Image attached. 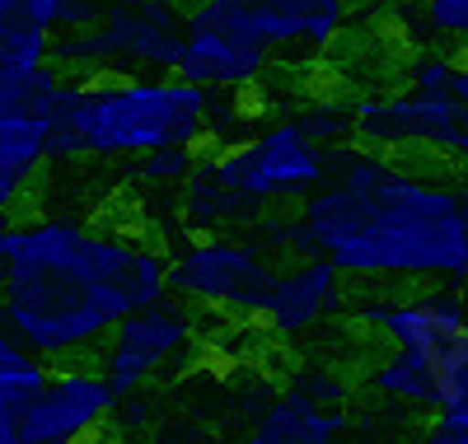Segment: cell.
<instances>
[{"label":"cell","instance_id":"obj_1","mask_svg":"<svg viewBox=\"0 0 468 444\" xmlns=\"http://www.w3.org/2000/svg\"><path fill=\"white\" fill-rule=\"evenodd\" d=\"M10 337L48 365H75L94 355L122 322L90 262V225L70 216H43L15 225L10 267L0 276Z\"/></svg>","mask_w":468,"mask_h":444},{"label":"cell","instance_id":"obj_2","mask_svg":"<svg viewBox=\"0 0 468 444\" xmlns=\"http://www.w3.org/2000/svg\"><path fill=\"white\" fill-rule=\"evenodd\" d=\"M211 94L169 75H66L52 127L66 132L80 154L94 159H141L150 150L197 145L207 136Z\"/></svg>","mask_w":468,"mask_h":444},{"label":"cell","instance_id":"obj_3","mask_svg":"<svg viewBox=\"0 0 468 444\" xmlns=\"http://www.w3.org/2000/svg\"><path fill=\"white\" fill-rule=\"evenodd\" d=\"M337 276L356 280H445L468 286V220H399V225H370L324 253Z\"/></svg>","mask_w":468,"mask_h":444},{"label":"cell","instance_id":"obj_4","mask_svg":"<svg viewBox=\"0 0 468 444\" xmlns=\"http://www.w3.org/2000/svg\"><path fill=\"white\" fill-rule=\"evenodd\" d=\"M183 43L178 0L108 5L90 33H52V66L66 75H122V70H174Z\"/></svg>","mask_w":468,"mask_h":444},{"label":"cell","instance_id":"obj_5","mask_svg":"<svg viewBox=\"0 0 468 444\" xmlns=\"http://www.w3.org/2000/svg\"><path fill=\"white\" fill-rule=\"evenodd\" d=\"M328 150L314 145L295 122H271L253 141L229 145L207 169L220 192L239 196L244 206H267V201H304L328 178Z\"/></svg>","mask_w":468,"mask_h":444},{"label":"cell","instance_id":"obj_6","mask_svg":"<svg viewBox=\"0 0 468 444\" xmlns=\"http://www.w3.org/2000/svg\"><path fill=\"white\" fill-rule=\"evenodd\" d=\"M271 262L253 238H192L169 262V291L202 309H225L234 318L253 322L267 291H271Z\"/></svg>","mask_w":468,"mask_h":444},{"label":"cell","instance_id":"obj_7","mask_svg":"<svg viewBox=\"0 0 468 444\" xmlns=\"http://www.w3.org/2000/svg\"><path fill=\"white\" fill-rule=\"evenodd\" d=\"M351 136L375 154L426 150L450 164H468V112L445 94H384L351 103Z\"/></svg>","mask_w":468,"mask_h":444},{"label":"cell","instance_id":"obj_8","mask_svg":"<svg viewBox=\"0 0 468 444\" xmlns=\"http://www.w3.org/2000/svg\"><path fill=\"white\" fill-rule=\"evenodd\" d=\"M192 337H197L192 313L178 300H154V304L127 313L108 333V342L99 346V375L117 397L136 393L165 365H174V360L192 346Z\"/></svg>","mask_w":468,"mask_h":444},{"label":"cell","instance_id":"obj_9","mask_svg":"<svg viewBox=\"0 0 468 444\" xmlns=\"http://www.w3.org/2000/svg\"><path fill=\"white\" fill-rule=\"evenodd\" d=\"M117 393L103 384L94 365H61L48 375L43 393L28 402V412L19 417L15 444H90L112 412Z\"/></svg>","mask_w":468,"mask_h":444},{"label":"cell","instance_id":"obj_10","mask_svg":"<svg viewBox=\"0 0 468 444\" xmlns=\"http://www.w3.org/2000/svg\"><path fill=\"white\" fill-rule=\"evenodd\" d=\"M356 322L384 333L403 355H417L431 365V355H441L468 328V295L459 286H450V291L412 295L399 304H366V309H356Z\"/></svg>","mask_w":468,"mask_h":444},{"label":"cell","instance_id":"obj_11","mask_svg":"<svg viewBox=\"0 0 468 444\" xmlns=\"http://www.w3.org/2000/svg\"><path fill=\"white\" fill-rule=\"evenodd\" d=\"M337 280L342 276L328 258H304L291 271H277L262 309H258V322L271 337H304L309 328H319L324 318H333L342 309Z\"/></svg>","mask_w":468,"mask_h":444},{"label":"cell","instance_id":"obj_12","mask_svg":"<svg viewBox=\"0 0 468 444\" xmlns=\"http://www.w3.org/2000/svg\"><path fill=\"white\" fill-rule=\"evenodd\" d=\"M271 52L258 48H239V43H225L216 33H197V28H183V43H178V61L169 75L187 79L207 94H234V90H249L253 79L267 70Z\"/></svg>","mask_w":468,"mask_h":444},{"label":"cell","instance_id":"obj_13","mask_svg":"<svg viewBox=\"0 0 468 444\" xmlns=\"http://www.w3.org/2000/svg\"><path fill=\"white\" fill-rule=\"evenodd\" d=\"M346 426L351 421L342 407H319L300 393H282L258 412L253 430L239 444H337Z\"/></svg>","mask_w":468,"mask_h":444},{"label":"cell","instance_id":"obj_14","mask_svg":"<svg viewBox=\"0 0 468 444\" xmlns=\"http://www.w3.org/2000/svg\"><path fill=\"white\" fill-rule=\"evenodd\" d=\"M267 52L277 48H328L346 28V0H253Z\"/></svg>","mask_w":468,"mask_h":444},{"label":"cell","instance_id":"obj_15","mask_svg":"<svg viewBox=\"0 0 468 444\" xmlns=\"http://www.w3.org/2000/svg\"><path fill=\"white\" fill-rule=\"evenodd\" d=\"M43 164H48V122L0 112V211L19 206Z\"/></svg>","mask_w":468,"mask_h":444},{"label":"cell","instance_id":"obj_16","mask_svg":"<svg viewBox=\"0 0 468 444\" xmlns=\"http://www.w3.org/2000/svg\"><path fill=\"white\" fill-rule=\"evenodd\" d=\"M48 360H37L28 346H19L10 333L0 337V444H15L19 417L28 412V402L43 393L48 384Z\"/></svg>","mask_w":468,"mask_h":444},{"label":"cell","instance_id":"obj_17","mask_svg":"<svg viewBox=\"0 0 468 444\" xmlns=\"http://www.w3.org/2000/svg\"><path fill=\"white\" fill-rule=\"evenodd\" d=\"M183 28L216 33V37H225V43L267 52V33H262V19H258L253 0H192V5L183 10Z\"/></svg>","mask_w":468,"mask_h":444},{"label":"cell","instance_id":"obj_18","mask_svg":"<svg viewBox=\"0 0 468 444\" xmlns=\"http://www.w3.org/2000/svg\"><path fill=\"white\" fill-rule=\"evenodd\" d=\"M253 216H258L253 206H244L239 196H229V192L216 187L207 159H197V169L183 178V220H187V229L211 234V229H220L229 220H253Z\"/></svg>","mask_w":468,"mask_h":444},{"label":"cell","instance_id":"obj_19","mask_svg":"<svg viewBox=\"0 0 468 444\" xmlns=\"http://www.w3.org/2000/svg\"><path fill=\"white\" fill-rule=\"evenodd\" d=\"M370 384L379 397H394V402H408V407H426L436 412V388H431V365L417 355H388L370 370Z\"/></svg>","mask_w":468,"mask_h":444},{"label":"cell","instance_id":"obj_20","mask_svg":"<svg viewBox=\"0 0 468 444\" xmlns=\"http://www.w3.org/2000/svg\"><path fill=\"white\" fill-rule=\"evenodd\" d=\"M52 61V33L19 15V0H0V70H28Z\"/></svg>","mask_w":468,"mask_h":444},{"label":"cell","instance_id":"obj_21","mask_svg":"<svg viewBox=\"0 0 468 444\" xmlns=\"http://www.w3.org/2000/svg\"><path fill=\"white\" fill-rule=\"evenodd\" d=\"M431 388H436V412L468 402V328L441 355H431Z\"/></svg>","mask_w":468,"mask_h":444},{"label":"cell","instance_id":"obj_22","mask_svg":"<svg viewBox=\"0 0 468 444\" xmlns=\"http://www.w3.org/2000/svg\"><path fill=\"white\" fill-rule=\"evenodd\" d=\"M295 127L314 141V145L333 150V145L351 141V108H342V103H333V99H319V103H309V108L295 117Z\"/></svg>","mask_w":468,"mask_h":444},{"label":"cell","instance_id":"obj_23","mask_svg":"<svg viewBox=\"0 0 468 444\" xmlns=\"http://www.w3.org/2000/svg\"><path fill=\"white\" fill-rule=\"evenodd\" d=\"M192 169H197V150H192V145L150 150V154H141V164H136L141 183H160V187H174V183H183Z\"/></svg>","mask_w":468,"mask_h":444},{"label":"cell","instance_id":"obj_24","mask_svg":"<svg viewBox=\"0 0 468 444\" xmlns=\"http://www.w3.org/2000/svg\"><path fill=\"white\" fill-rule=\"evenodd\" d=\"M291 393L319 402V407H342V402L351 397V384H346L337 370H328V365H304V370H295Z\"/></svg>","mask_w":468,"mask_h":444},{"label":"cell","instance_id":"obj_25","mask_svg":"<svg viewBox=\"0 0 468 444\" xmlns=\"http://www.w3.org/2000/svg\"><path fill=\"white\" fill-rule=\"evenodd\" d=\"M450 75H454V57L450 52H417L412 66H408L412 94H445L450 90Z\"/></svg>","mask_w":468,"mask_h":444},{"label":"cell","instance_id":"obj_26","mask_svg":"<svg viewBox=\"0 0 468 444\" xmlns=\"http://www.w3.org/2000/svg\"><path fill=\"white\" fill-rule=\"evenodd\" d=\"M426 28L454 37V43H468V0H426Z\"/></svg>","mask_w":468,"mask_h":444},{"label":"cell","instance_id":"obj_27","mask_svg":"<svg viewBox=\"0 0 468 444\" xmlns=\"http://www.w3.org/2000/svg\"><path fill=\"white\" fill-rule=\"evenodd\" d=\"M154 421V402L136 388V393H122L112 402V412H108V426L117 430V435H141L145 426Z\"/></svg>","mask_w":468,"mask_h":444},{"label":"cell","instance_id":"obj_28","mask_svg":"<svg viewBox=\"0 0 468 444\" xmlns=\"http://www.w3.org/2000/svg\"><path fill=\"white\" fill-rule=\"evenodd\" d=\"M103 0H57V19H52V33H90L99 19H103Z\"/></svg>","mask_w":468,"mask_h":444},{"label":"cell","instance_id":"obj_29","mask_svg":"<svg viewBox=\"0 0 468 444\" xmlns=\"http://www.w3.org/2000/svg\"><path fill=\"white\" fill-rule=\"evenodd\" d=\"M445 99H450L459 112H468V61H454V75H450V90H445Z\"/></svg>","mask_w":468,"mask_h":444},{"label":"cell","instance_id":"obj_30","mask_svg":"<svg viewBox=\"0 0 468 444\" xmlns=\"http://www.w3.org/2000/svg\"><path fill=\"white\" fill-rule=\"evenodd\" d=\"M10 248H15V225L0 216V276H5V267H10Z\"/></svg>","mask_w":468,"mask_h":444},{"label":"cell","instance_id":"obj_31","mask_svg":"<svg viewBox=\"0 0 468 444\" xmlns=\"http://www.w3.org/2000/svg\"><path fill=\"white\" fill-rule=\"evenodd\" d=\"M417 444H468V435H459V430H431V435H426V439H417Z\"/></svg>","mask_w":468,"mask_h":444},{"label":"cell","instance_id":"obj_32","mask_svg":"<svg viewBox=\"0 0 468 444\" xmlns=\"http://www.w3.org/2000/svg\"><path fill=\"white\" fill-rule=\"evenodd\" d=\"M10 333V322H5V304H0V337H5Z\"/></svg>","mask_w":468,"mask_h":444},{"label":"cell","instance_id":"obj_33","mask_svg":"<svg viewBox=\"0 0 468 444\" xmlns=\"http://www.w3.org/2000/svg\"><path fill=\"white\" fill-rule=\"evenodd\" d=\"M103 5H136V0H103Z\"/></svg>","mask_w":468,"mask_h":444}]
</instances>
